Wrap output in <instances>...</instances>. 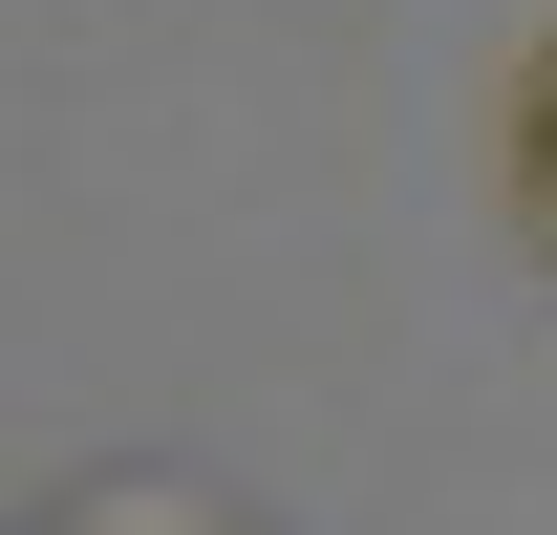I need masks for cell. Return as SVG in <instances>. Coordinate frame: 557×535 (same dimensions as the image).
<instances>
[{
	"instance_id": "obj_1",
	"label": "cell",
	"mask_w": 557,
	"mask_h": 535,
	"mask_svg": "<svg viewBox=\"0 0 557 535\" xmlns=\"http://www.w3.org/2000/svg\"><path fill=\"white\" fill-rule=\"evenodd\" d=\"M493 194H515V236L557 258V22L515 43V86H493Z\"/></svg>"
}]
</instances>
